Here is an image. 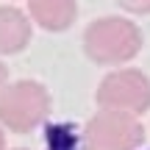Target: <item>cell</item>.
I'll return each mask as SVG.
<instances>
[{
    "instance_id": "obj_1",
    "label": "cell",
    "mask_w": 150,
    "mask_h": 150,
    "mask_svg": "<svg viewBox=\"0 0 150 150\" xmlns=\"http://www.w3.org/2000/svg\"><path fill=\"white\" fill-rule=\"evenodd\" d=\"M142 47V31L125 17L95 20L83 33V50L97 64H122Z\"/></svg>"
},
{
    "instance_id": "obj_2",
    "label": "cell",
    "mask_w": 150,
    "mask_h": 150,
    "mask_svg": "<svg viewBox=\"0 0 150 150\" xmlns=\"http://www.w3.org/2000/svg\"><path fill=\"white\" fill-rule=\"evenodd\" d=\"M50 114V95L36 81H17L0 92V122L14 134L33 131Z\"/></svg>"
},
{
    "instance_id": "obj_3",
    "label": "cell",
    "mask_w": 150,
    "mask_h": 150,
    "mask_svg": "<svg viewBox=\"0 0 150 150\" xmlns=\"http://www.w3.org/2000/svg\"><path fill=\"white\" fill-rule=\"evenodd\" d=\"M97 103L106 111L142 114L150 106V81L139 70H117L100 81Z\"/></svg>"
},
{
    "instance_id": "obj_4",
    "label": "cell",
    "mask_w": 150,
    "mask_h": 150,
    "mask_svg": "<svg viewBox=\"0 0 150 150\" xmlns=\"http://www.w3.org/2000/svg\"><path fill=\"white\" fill-rule=\"evenodd\" d=\"M142 125L134 120V114L122 111H106L89 120L83 131L86 150H136L142 145Z\"/></svg>"
},
{
    "instance_id": "obj_5",
    "label": "cell",
    "mask_w": 150,
    "mask_h": 150,
    "mask_svg": "<svg viewBox=\"0 0 150 150\" xmlns=\"http://www.w3.org/2000/svg\"><path fill=\"white\" fill-rule=\"evenodd\" d=\"M31 42V22L20 8L0 6V56H11L28 47Z\"/></svg>"
},
{
    "instance_id": "obj_6",
    "label": "cell",
    "mask_w": 150,
    "mask_h": 150,
    "mask_svg": "<svg viewBox=\"0 0 150 150\" xmlns=\"http://www.w3.org/2000/svg\"><path fill=\"white\" fill-rule=\"evenodd\" d=\"M33 22L45 31H67L78 17L75 0H31L28 3Z\"/></svg>"
},
{
    "instance_id": "obj_7",
    "label": "cell",
    "mask_w": 150,
    "mask_h": 150,
    "mask_svg": "<svg viewBox=\"0 0 150 150\" xmlns=\"http://www.w3.org/2000/svg\"><path fill=\"white\" fill-rule=\"evenodd\" d=\"M117 3L131 14H150V0H117Z\"/></svg>"
},
{
    "instance_id": "obj_8",
    "label": "cell",
    "mask_w": 150,
    "mask_h": 150,
    "mask_svg": "<svg viewBox=\"0 0 150 150\" xmlns=\"http://www.w3.org/2000/svg\"><path fill=\"white\" fill-rule=\"evenodd\" d=\"M6 78H8V70H6V64L0 61V92L6 89Z\"/></svg>"
},
{
    "instance_id": "obj_9",
    "label": "cell",
    "mask_w": 150,
    "mask_h": 150,
    "mask_svg": "<svg viewBox=\"0 0 150 150\" xmlns=\"http://www.w3.org/2000/svg\"><path fill=\"white\" fill-rule=\"evenodd\" d=\"M6 147V136H3V131H0V150Z\"/></svg>"
}]
</instances>
